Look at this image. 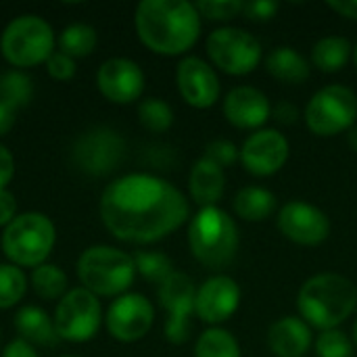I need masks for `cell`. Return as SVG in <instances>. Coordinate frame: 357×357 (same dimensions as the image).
Instances as JSON below:
<instances>
[{
    "mask_svg": "<svg viewBox=\"0 0 357 357\" xmlns=\"http://www.w3.org/2000/svg\"><path fill=\"white\" fill-rule=\"evenodd\" d=\"M98 211L105 228L123 243L151 245L176 232L190 215L186 197L153 174H126L100 195Z\"/></svg>",
    "mask_w": 357,
    "mask_h": 357,
    "instance_id": "6da1fadb",
    "label": "cell"
},
{
    "mask_svg": "<svg viewBox=\"0 0 357 357\" xmlns=\"http://www.w3.org/2000/svg\"><path fill=\"white\" fill-rule=\"evenodd\" d=\"M140 42L163 56L188 52L201 33V15L186 0H142L134 13Z\"/></svg>",
    "mask_w": 357,
    "mask_h": 357,
    "instance_id": "7a4b0ae2",
    "label": "cell"
},
{
    "mask_svg": "<svg viewBox=\"0 0 357 357\" xmlns=\"http://www.w3.org/2000/svg\"><path fill=\"white\" fill-rule=\"evenodd\" d=\"M297 307L307 326H314L320 333L333 331L356 312L357 287L335 272L316 274L299 289Z\"/></svg>",
    "mask_w": 357,
    "mask_h": 357,
    "instance_id": "3957f363",
    "label": "cell"
},
{
    "mask_svg": "<svg viewBox=\"0 0 357 357\" xmlns=\"http://www.w3.org/2000/svg\"><path fill=\"white\" fill-rule=\"evenodd\" d=\"M241 234L234 218L218 205L201 207L188 224V247L195 259L209 268L222 270L236 257Z\"/></svg>",
    "mask_w": 357,
    "mask_h": 357,
    "instance_id": "277c9868",
    "label": "cell"
},
{
    "mask_svg": "<svg viewBox=\"0 0 357 357\" xmlns=\"http://www.w3.org/2000/svg\"><path fill=\"white\" fill-rule=\"evenodd\" d=\"M77 278L96 297H121L136 278L134 257L109 245H92L77 257Z\"/></svg>",
    "mask_w": 357,
    "mask_h": 357,
    "instance_id": "5b68a950",
    "label": "cell"
},
{
    "mask_svg": "<svg viewBox=\"0 0 357 357\" xmlns=\"http://www.w3.org/2000/svg\"><path fill=\"white\" fill-rule=\"evenodd\" d=\"M56 243V228L46 213H19L2 232V251L13 266L38 268L48 261Z\"/></svg>",
    "mask_w": 357,
    "mask_h": 357,
    "instance_id": "8992f818",
    "label": "cell"
},
{
    "mask_svg": "<svg viewBox=\"0 0 357 357\" xmlns=\"http://www.w3.org/2000/svg\"><path fill=\"white\" fill-rule=\"evenodd\" d=\"M54 29L40 15L15 17L0 36V52L15 69H27L46 63L54 52Z\"/></svg>",
    "mask_w": 357,
    "mask_h": 357,
    "instance_id": "52a82bcc",
    "label": "cell"
},
{
    "mask_svg": "<svg viewBox=\"0 0 357 357\" xmlns=\"http://www.w3.org/2000/svg\"><path fill=\"white\" fill-rule=\"evenodd\" d=\"M356 119V92L341 84L320 88L305 107V123L316 136H337L345 130H351Z\"/></svg>",
    "mask_w": 357,
    "mask_h": 357,
    "instance_id": "ba28073f",
    "label": "cell"
},
{
    "mask_svg": "<svg viewBox=\"0 0 357 357\" xmlns=\"http://www.w3.org/2000/svg\"><path fill=\"white\" fill-rule=\"evenodd\" d=\"M52 322L59 339L69 343H88L96 337L102 324L100 301L84 287L69 289L56 303Z\"/></svg>",
    "mask_w": 357,
    "mask_h": 357,
    "instance_id": "9c48e42d",
    "label": "cell"
},
{
    "mask_svg": "<svg viewBox=\"0 0 357 357\" xmlns=\"http://www.w3.org/2000/svg\"><path fill=\"white\" fill-rule=\"evenodd\" d=\"M207 56L228 75H247L261 61V44L247 29L218 27L207 38Z\"/></svg>",
    "mask_w": 357,
    "mask_h": 357,
    "instance_id": "30bf717a",
    "label": "cell"
},
{
    "mask_svg": "<svg viewBox=\"0 0 357 357\" xmlns=\"http://www.w3.org/2000/svg\"><path fill=\"white\" fill-rule=\"evenodd\" d=\"M126 155V142L123 138L107 128L96 126L86 130L71 146V159L77 169H82L88 176H107L121 163Z\"/></svg>",
    "mask_w": 357,
    "mask_h": 357,
    "instance_id": "8fae6325",
    "label": "cell"
},
{
    "mask_svg": "<svg viewBox=\"0 0 357 357\" xmlns=\"http://www.w3.org/2000/svg\"><path fill=\"white\" fill-rule=\"evenodd\" d=\"M197 287L184 272H174L165 282L159 284V303L167 312L165 339L174 345H182L190 339V314L195 312Z\"/></svg>",
    "mask_w": 357,
    "mask_h": 357,
    "instance_id": "7c38bea8",
    "label": "cell"
},
{
    "mask_svg": "<svg viewBox=\"0 0 357 357\" xmlns=\"http://www.w3.org/2000/svg\"><path fill=\"white\" fill-rule=\"evenodd\" d=\"M155 322L153 303L140 293H126L117 297L105 316L109 335L119 343H136L149 335Z\"/></svg>",
    "mask_w": 357,
    "mask_h": 357,
    "instance_id": "4fadbf2b",
    "label": "cell"
},
{
    "mask_svg": "<svg viewBox=\"0 0 357 357\" xmlns=\"http://www.w3.org/2000/svg\"><path fill=\"white\" fill-rule=\"evenodd\" d=\"M278 230L284 238L303 247H318L331 234L328 215L305 201H291L278 211Z\"/></svg>",
    "mask_w": 357,
    "mask_h": 357,
    "instance_id": "5bb4252c",
    "label": "cell"
},
{
    "mask_svg": "<svg viewBox=\"0 0 357 357\" xmlns=\"http://www.w3.org/2000/svg\"><path fill=\"white\" fill-rule=\"evenodd\" d=\"M291 146L282 132L278 130H257L241 146L243 167L257 178H268L278 174L289 161Z\"/></svg>",
    "mask_w": 357,
    "mask_h": 357,
    "instance_id": "9a60e30c",
    "label": "cell"
},
{
    "mask_svg": "<svg viewBox=\"0 0 357 357\" xmlns=\"http://www.w3.org/2000/svg\"><path fill=\"white\" fill-rule=\"evenodd\" d=\"M96 88L109 102L130 105L144 92V71L132 59H107L96 71Z\"/></svg>",
    "mask_w": 357,
    "mask_h": 357,
    "instance_id": "2e32d148",
    "label": "cell"
},
{
    "mask_svg": "<svg viewBox=\"0 0 357 357\" xmlns=\"http://www.w3.org/2000/svg\"><path fill=\"white\" fill-rule=\"evenodd\" d=\"M176 84L186 105L209 109L220 100L222 86L215 69L201 56H184L176 69Z\"/></svg>",
    "mask_w": 357,
    "mask_h": 357,
    "instance_id": "e0dca14e",
    "label": "cell"
},
{
    "mask_svg": "<svg viewBox=\"0 0 357 357\" xmlns=\"http://www.w3.org/2000/svg\"><path fill=\"white\" fill-rule=\"evenodd\" d=\"M241 305V287L234 278L226 274H218L207 278L197 289L195 314L201 322L218 326L230 320Z\"/></svg>",
    "mask_w": 357,
    "mask_h": 357,
    "instance_id": "ac0fdd59",
    "label": "cell"
},
{
    "mask_svg": "<svg viewBox=\"0 0 357 357\" xmlns=\"http://www.w3.org/2000/svg\"><path fill=\"white\" fill-rule=\"evenodd\" d=\"M272 115L270 98L253 86H236L224 98V117L238 130H259Z\"/></svg>",
    "mask_w": 357,
    "mask_h": 357,
    "instance_id": "d6986e66",
    "label": "cell"
},
{
    "mask_svg": "<svg viewBox=\"0 0 357 357\" xmlns=\"http://www.w3.org/2000/svg\"><path fill=\"white\" fill-rule=\"evenodd\" d=\"M268 347L276 357H305L312 347V328L301 318L284 316L270 326Z\"/></svg>",
    "mask_w": 357,
    "mask_h": 357,
    "instance_id": "ffe728a7",
    "label": "cell"
},
{
    "mask_svg": "<svg viewBox=\"0 0 357 357\" xmlns=\"http://www.w3.org/2000/svg\"><path fill=\"white\" fill-rule=\"evenodd\" d=\"M226 188V176L220 165L201 157L188 174V190L197 205L213 207Z\"/></svg>",
    "mask_w": 357,
    "mask_h": 357,
    "instance_id": "44dd1931",
    "label": "cell"
},
{
    "mask_svg": "<svg viewBox=\"0 0 357 357\" xmlns=\"http://www.w3.org/2000/svg\"><path fill=\"white\" fill-rule=\"evenodd\" d=\"M15 328L19 339L27 341L29 345H54L59 341L52 318L38 305H23L15 314Z\"/></svg>",
    "mask_w": 357,
    "mask_h": 357,
    "instance_id": "7402d4cb",
    "label": "cell"
},
{
    "mask_svg": "<svg viewBox=\"0 0 357 357\" xmlns=\"http://www.w3.org/2000/svg\"><path fill=\"white\" fill-rule=\"evenodd\" d=\"M266 69L272 77L284 84H303L310 77V63L307 59L291 48V46H278L266 56Z\"/></svg>",
    "mask_w": 357,
    "mask_h": 357,
    "instance_id": "603a6c76",
    "label": "cell"
},
{
    "mask_svg": "<svg viewBox=\"0 0 357 357\" xmlns=\"http://www.w3.org/2000/svg\"><path fill=\"white\" fill-rule=\"evenodd\" d=\"M232 207L245 222H264L276 209V195L261 186H245L236 192Z\"/></svg>",
    "mask_w": 357,
    "mask_h": 357,
    "instance_id": "cb8c5ba5",
    "label": "cell"
},
{
    "mask_svg": "<svg viewBox=\"0 0 357 357\" xmlns=\"http://www.w3.org/2000/svg\"><path fill=\"white\" fill-rule=\"evenodd\" d=\"M351 52H354V48L347 38L324 36L312 48V63H314V67H318L324 73H337L347 65Z\"/></svg>",
    "mask_w": 357,
    "mask_h": 357,
    "instance_id": "d4e9b609",
    "label": "cell"
},
{
    "mask_svg": "<svg viewBox=\"0 0 357 357\" xmlns=\"http://www.w3.org/2000/svg\"><path fill=\"white\" fill-rule=\"evenodd\" d=\"M96 44H98L96 29L92 25H88V23H79V21L63 27V31L56 38L59 50L69 54L71 59H79V56L92 54Z\"/></svg>",
    "mask_w": 357,
    "mask_h": 357,
    "instance_id": "484cf974",
    "label": "cell"
},
{
    "mask_svg": "<svg viewBox=\"0 0 357 357\" xmlns=\"http://www.w3.org/2000/svg\"><path fill=\"white\" fill-rule=\"evenodd\" d=\"M29 282H31L33 293L46 301H61L65 297V293L69 291L67 274L54 264H42V266L33 268Z\"/></svg>",
    "mask_w": 357,
    "mask_h": 357,
    "instance_id": "4316f807",
    "label": "cell"
},
{
    "mask_svg": "<svg viewBox=\"0 0 357 357\" xmlns=\"http://www.w3.org/2000/svg\"><path fill=\"white\" fill-rule=\"evenodd\" d=\"M33 96V82L21 69H8L0 73V100L15 111L25 107Z\"/></svg>",
    "mask_w": 357,
    "mask_h": 357,
    "instance_id": "83f0119b",
    "label": "cell"
},
{
    "mask_svg": "<svg viewBox=\"0 0 357 357\" xmlns=\"http://www.w3.org/2000/svg\"><path fill=\"white\" fill-rule=\"evenodd\" d=\"M195 357H241V347L234 335L213 326L197 339Z\"/></svg>",
    "mask_w": 357,
    "mask_h": 357,
    "instance_id": "f1b7e54d",
    "label": "cell"
},
{
    "mask_svg": "<svg viewBox=\"0 0 357 357\" xmlns=\"http://www.w3.org/2000/svg\"><path fill=\"white\" fill-rule=\"evenodd\" d=\"M27 276L19 266L0 264V310L15 307L27 293Z\"/></svg>",
    "mask_w": 357,
    "mask_h": 357,
    "instance_id": "f546056e",
    "label": "cell"
},
{
    "mask_svg": "<svg viewBox=\"0 0 357 357\" xmlns=\"http://www.w3.org/2000/svg\"><path fill=\"white\" fill-rule=\"evenodd\" d=\"M138 121L149 132L155 134L167 132L174 123V109L163 98H155V96L144 98L138 105Z\"/></svg>",
    "mask_w": 357,
    "mask_h": 357,
    "instance_id": "4dcf8cb0",
    "label": "cell"
},
{
    "mask_svg": "<svg viewBox=\"0 0 357 357\" xmlns=\"http://www.w3.org/2000/svg\"><path fill=\"white\" fill-rule=\"evenodd\" d=\"M132 257H134L136 272L142 278H146L149 282L161 284V282H165L176 272L172 259L165 253H159V251H138Z\"/></svg>",
    "mask_w": 357,
    "mask_h": 357,
    "instance_id": "1f68e13d",
    "label": "cell"
},
{
    "mask_svg": "<svg viewBox=\"0 0 357 357\" xmlns=\"http://www.w3.org/2000/svg\"><path fill=\"white\" fill-rule=\"evenodd\" d=\"M318 357H354V341L339 328L322 331L316 339Z\"/></svg>",
    "mask_w": 357,
    "mask_h": 357,
    "instance_id": "d6a6232c",
    "label": "cell"
},
{
    "mask_svg": "<svg viewBox=\"0 0 357 357\" xmlns=\"http://www.w3.org/2000/svg\"><path fill=\"white\" fill-rule=\"evenodd\" d=\"M195 6L201 17H207L211 21H230L243 13L245 2L243 0H201Z\"/></svg>",
    "mask_w": 357,
    "mask_h": 357,
    "instance_id": "836d02e7",
    "label": "cell"
},
{
    "mask_svg": "<svg viewBox=\"0 0 357 357\" xmlns=\"http://www.w3.org/2000/svg\"><path fill=\"white\" fill-rule=\"evenodd\" d=\"M203 157L213 161L215 165H220L224 169V167L236 163V159H241V151H238V146L234 142L220 138V140H213V142H209L205 146V155Z\"/></svg>",
    "mask_w": 357,
    "mask_h": 357,
    "instance_id": "e575fe53",
    "label": "cell"
},
{
    "mask_svg": "<svg viewBox=\"0 0 357 357\" xmlns=\"http://www.w3.org/2000/svg\"><path fill=\"white\" fill-rule=\"evenodd\" d=\"M46 71L52 79L56 82H67L75 75L77 67H75V59H71L69 54L61 52V50H54L48 61H46Z\"/></svg>",
    "mask_w": 357,
    "mask_h": 357,
    "instance_id": "d590c367",
    "label": "cell"
},
{
    "mask_svg": "<svg viewBox=\"0 0 357 357\" xmlns=\"http://www.w3.org/2000/svg\"><path fill=\"white\" fill-rule=\"evenodd\" d=\"M278 2H272V0H253V2H245V8L243 13L249 17V19H255V21H268L272 19L276 13H278Z\"/></svg>",
    "mask_w": 357,
    "mask_h": 357,
    "instance_id": "8d00e7d4",
    "label": "cell"
},
{
    "mask_svg": "<svg viewBox=\"0 0 357 357\" xmlns=\"http://www.w3.org/2000/svg\"><path fill=\"white\" fill-rule=\"evenodd\" d=\"M17 218V199L8 188L0 190V228H6Z\"/></svg>",
    "mask_w": 357,
    "mask_h": 357,
    "instance_id": "74e56055",
    "label": "cell"
},
{
    "mask_svg": "<svg viewBox=\"0 0 357 357\" xmlns=\"http://www.w3.org/2000/svg\"><path fill=\"white\" fill-rule=\"evenodd\" d=\"M15 176V157L13 153L0 142V190L10 184Z\"/></svg>",
    "mask_w": 357,
    "mask_h": 357,
    "instance_id": "f35d334b",
    "label": "cell"
},
{
    "mask_svg": "<svg viewBox=\"0 0 357 357\" xmlns=\"http://www.w3.org/2000/svg\"><path fill=\"white\" fill-rule=\"evenodd\" d=\"M0 357H40L36 354V349L27 343V341H23V339H15V341H10L6 347H4V351H2V356Z\"/></svg>",
    "mask_w": 357,
    "mask_h": 357,
    "instance_id": "ab89813d",
    "label": "cell"
},
{
    "mask_svg": "<svg viewBox=\"0 0 357 357\" xmlns=\"http://www.w3.org/2000/svg\"><path fill=\"white\" fill-rule=\"evenodd\" d=\"M272 113H274V117H276L280 123H295V121H297V117H299L297 107H295V105H291V102H287V100L278 102V105L272 109Z\"/></svg>",
    "mask_w": 357,
    "mask_h": 357,
    "instance_id": "60d3db41",
    "label": "cell"
},
{
    "mask_svg": "<svg viewBox=\"0 0 357 357\" xmlns=\"http://www.w3.org/2000/svg\"><path fill=\"white\" fill-rule=\"evenodd\" d=\"M15 115H17V111H15L13 107H8L6 102L0 100V138L6 136V134L13 130V126H15Z\"/></svg>",
    "mask_w": 357,
    "mask_h": 357,
    "instance_id": "b9f144b4",
    "label": "cell"
},
{
    "mask_svg": "<svg viewBox=\"0 0 357 357\" xmlns=\"http://www.w3.org/2000/svg\"><path fill=\"white\" fill-rule=\"evenodd\" d=\"M328 6L339 13L341 17L347 19H357V0H331Z\"/></svg>",
    "mask_w": 357,
    "mask_h": 357,
    "instance_id": "7bdbcfd3",
    "label": "cell"
},
{
    "mask_svg": "<svg viewBox=\"0 0 357 357\" xmlns=\"http://www.w3.org/2000/svg\"><path fill=\"white\" fill-rule=\"evenodd\" d=\"M349 144L351 149L357 153V128H351V134H349Z\"/></svg>",
    "mask_w": 357,
    "mask_h": 357,
    "instance_id": "ee69618b",
    "label": "cell"
},
{
    "mask_svg": "<svg viewBox=\"0 0 357 357\" xmlns=\"http://www.w3.org/2000/svg\"><path fill=\"white\" fill-rule=\"evenodd\" d=\"M351 341H354V347H357V320L354 322V335H351Z\"/></svg>",
    "mask_w": 357,
    "mask_h": 357,
    "instance_id": "f6af8a7d",
    "label": "cell"
},
{
    "mask_svg": "<svg viewBox=\"0 0 357 357\" xmlns=\"http://www.w3.org/2000/svg\"><path fill=\"white\" fill-rule=\"evenodd\" d=\"M354 63H356V69H357V46L354 48Z\"/></svg>",
    "mask_w": 357,
    "mask_h": 357,
    "instance_id": "bcb514c9",
    "label": "cell"
},
{
    "mask_svg": "<svg viewBox=\"0 0 357 357\" xmlns=\"http://www.w3.org/2000/svg\"><path fill=\"white\" fill-rule=\"evenodd\" d=\"M61 357H77V356H61Z\"/></svg>",
    "mask_w": 357,
    "mask_h": 357,
    "instance_id": "7dc6e473",
    "label": "cell"
}]
</instances>
